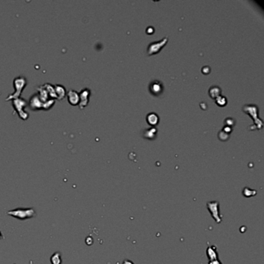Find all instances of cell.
Wrapping results in <instances>:
<instances>
[{"label": "cell", "mask_w": 264, "mask_h": 264, "mask_svg": "<svg viewBox=\"0 0 264 264\" xmlns=\"http://www.w3.org/2000/svg\"><path fill=\"white\" fill-rule=\"evenodd\" d=\"M257 194V191L256 190L249 188V187H245L242 191V195L246 198H250L252 196H255Z\"/></svg>", "instance_id": "obj_6"}, {"label": "cell", "mask_w": 264, "mask_h": 264, "mask_svg": "<svg viewBox=\"0 0 264 264\" xmlns=\"http://www.w3.org/2000/svg\"><path fill=\"white\" fill-rule=\"evenodd\" d=\"M156 133V129L152 128V129H150L146 130V134H145V136H146V138L152 139V138H153V136H154V134H153V133Z\"/></svg>", "instance_id": "obj_9"}, {"label": "cell", "mask_w": 264, "mask_h": 264, "mask_svg": "<svg viewBox=\"0 0 264 264\" xmlns=\"http://www.w3.org/2000/svg\"><path fill=\"white\" fill-rule=\"evenodd\" d=\"M147 122L149 123V124L152 125V126H154L156 123H158V120H159V118H158L157 115L155 113H150L149 115H147Z\"/></svg>", "instance_id": "obj_5"}, {"label": "cell", "mask_w": 264, "mask_h": 264, "mask_svg": "<svg viewBox=\"0 0 264 264\" xmlns=\"http://www.w3.org/2000/svg\"><path fill=\"white\" fill-rule=\"evenodd\" d=\"M123 264H134V263L129 260H125L123 262Z\"/></svg>", "instance_id": "obj_13"}, {"label": "cell", "mask_w": 264, "mask_h": 264, "mask_svg": "<svg viewBox=\"0 0 264 264\" xmlns=\"http://www.w3.org/2000/svg\"><path fill=\"white\" fill-rule=\"evenodd\" d=\"M89 95V90L88 89H85V90H84L83 92H82V103H81V105H82L83 106H85V105H87V103H88V95Z\"/></svg>", "instance_id": "obj_7"}, {"label": "cell", "mask_w": 264, "mask_h": 264, "mask_svg": "<svg viewBox=\"0 0 264 264\" xmlns=\"http://www.w3.org/2000/svg\"><path fill=\"white\" fill-rule=\"evenodd\" d=\"M167 41H168V38L164 37V39L161 40V41L151 43V44L149 45V47H148V49H147L148 54H149V55H152V54H156V53L159 52V51L161 50V49L166 44Z\"/></svg>", "instance_id": "obj_3"}, {"label": "cell", "mask_w": 264, "mask_h": 264, "mask_svg": "<svg viewBox=\"0 0 264 264\" xmlns=\"http://www.w3.org/2000/svg\"><path fill=\"white\" fill-rule=\"evenodd\" d=\"M151 88H152V92H153L154 93H158V92H160V89L161 88V87L160 86V83H158V82H155V83L153 84Z\"/></svg>", "instance_id": "obj_10"}, {"label": "cell", "mask_w": 264, "mask_h": 264, "mask_svg": "<svg viewBox=\"0 0 264 264\" xmlns=\"http://www.w3.org/2000/svg\"><path fill=\"white\" fill-rule=\"evenodd\" d=\"M73 93H70L69 94V95H70V97H69V101H70L71 103L72 104V105H76V104L77 103V102H78L79 98H78V95H77V92H72Z\"/></svg>", "instance_id": "obj_8"}, {"label": "cell", "mask_w": 264, "mask_h": 264, "mask_svg": "<svg viewBox=\"0 0 264 264\" xmlns=\"http://www.w3.org/2000/svg\"><path fill=\"white\" fill-rule=\"evenodd\" d=\"M206 255H207L209 261L218 260L219 259V252H218L217 246L213 245L208 247L207 250H206Z\"/></svg>", "instance_id": "obj_4"}, {"label": "cell", "mask_w": 264, "mask_h": 264, "mask_svg": "<svg viewBox=\"0 0 264 264\" xmlns=\"http://www.w3.org/2000/svg\"><path fill=\"white\" fill-rule=\"evenodd\" d=\"M7 214L9 215H12L13 217H16L19 219H29L32 218L33 216L35 215V212L33 209H18L16 210L11 211V212H8Z\"/></svg>", "instance_id": "obj_2"}, {"label": "cell", "mask_w": 264, "mask_h": 264, "mask_svg": "<svg viewBox=\"0 0 264 264\" xmlns=\"http://www.w3.org/2000/svg\"><path fill=\"white\" fill-rule=\"evenodd\" d=\"M216 102H217L219 105H222V106H223V105L226 103V99H225V98L222 97V100H220L219 97H218L217 99H216Z\"/></svg>", "instance_id": "obj_11"}, {"label": "cell", "mask_w": 264, "mask_h": 264, "mask_svg": "<svg viewBox=\"0 0 264 264\" xmlns=\"http://www.w3.org/2000/svg\"><path fill=\"white\" fill-rule=\"evenodd\" d=\"M209 264H222V263L218 259V260H212V261H209Z\"/></svg>", "instance_id": "obj_12"}, {"label": "cell", "mask_w": 264, "mask_h": 264, "mask_svg": "<svg viewBox=\"0 0 264 264\" xmlns=\"http://www.w3.org/2000/svg\"><path fill=\"white\" fill-rule=\"evenodd\" d=\"M207 209L210 212L212 219L216 223L220 224L222 222V215L219 212V202L218 201H211L207 203Z\"/></svg>", "instance_id": "obj_1"}]
</instances>
